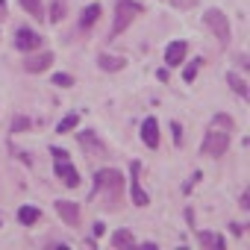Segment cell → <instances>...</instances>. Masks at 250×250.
I'll use <instances>...</instances> for the list:
<instances>
[{
  "label": "cell",
  "instance_id": "6da1fadb",
  "mask_svg": "<svg viewBox=\"0 0 250 250\" xmlns=\"http://www.w3.org/2000/svg\"><path fill=\"white\" fill-rule=\"evenodd\" d=\"M142 12V6L136 3V0H115V24H112V36L124 33L130 27V21Z\"/></svg>",
  "mask_w": 250,
  "mask_h": 250
},
{
  "label": "cell",
  "instance_id": "7a4b0ae2",
  "mask_svg": "<svg viewBox=\"0 0 250 250\" xmlns=\"http://www.w3.org/2000/svg\"><path fill=\"white\" fill-rule=\"evenodd\" d=\"M227 147H229V130H218V127H212V130L206 133L200 150H203V156H224Z\"/></svg>",
  "mask_w": 250,
  "mask_h": 250
},
{
  "label": "cell",
  "instance_id": "3957f363",
  "mask_svg": "<svg viewBox=\"0 0 250 250\" xmlns=\"http://www.w3.org/2000/svg\"><path fill=\"white\" fill-rule=\"evenodd\" d=\"M121 180H124V177H121L118 171H112V168L97 171V174H94V191H106L109 200H115L118 191H121Z\"/></svg>",
  "mask_w": 250,
  "mask_h": 250
},
{
  "label": "cell",
  "instance_id": "277c9868",
  "mask_svg": "<svg viewBox=\"0 0 250 250\" xmlns=\"http://www.w3.org/2000/svg\"><path fill=\"white\" fill-rule=\"evenodd\" d=\"M203 24L215 33V39H218L221 44L229 42V21H227V15H224L221 9H209V12L203 15Z\"/></svg>",
  "mask_w": 250,
  "mask_h": 250
},
{
  "label": "cell",
  "instance_id": "5b68a950",
  "mask_svg": "<svg viewBox=\"0 0 250 250\" xmlns=\"http://www.w3.org/2000/svg\"><path fill=\"white\" fill-rule=\"evenodd\" d=\"M15 47H18V50H24V53H33V50H39V47H42V36H39L36 30L21 27V30L15 33Z\"/></svg>",
  "mask_w": 250,
  "mask_h": 250
},
{
  "label": "cell",
  "instance_id": "8992f818",
  "mask_svg": "<svg viewBox=\"0 0 250 250\" xmlns=\"http://www.w3.org/2000/svg\"><path fill=\"white\" fill-rule=\"evenodd\" d=\"M53 171H56V177H59L68 188H74V186L80 183V174H77V168H74L68 159H56V168H53Z\"/></svg>",
  "mask_w": 250,
  "mask_h": 250
},
{
  "label": "cell",
  "instance_id": "52a82bcc",
  "mask_svg": "<svg viewBox=\"0 0 250 250\" xmlns=\"http://www.w3.org/2000/svg\"><path fill=\"white\" fill-rule=\"evenodd\" d=\"M139 171H142V165L133 162V165H130V174H133L130 191H133V203H136V206H147V194H145V188H142V183H139Z\"/></svg>",
  "mask_w": 250,
  "mask_h": 250
},
{
  "label": "cell",
  "instance_id": "ba28073f",
  "mask_svg": "<svg viewBox=\"0 0 250 250\" xmlns=\"http://www.w3.org/2000/svg\"><path fill=\"white\" fill-rule=\"evenodd\" d=\"M142 139L147 147H159V121L156 118H145L142 124Z\"/></svg>",
  "mask_w": 250,
  "mask_h": 250
},
{
  "label": "cell",
  "instance_id": "9c48e42d",
  "mask_svg": "<svg viewBox=\"0 0 250 250\" xmlns=\"http://www.w3.org/2000/svg\"><path fill=\"white\" fill-rule=\"evenodd\" d=\"M56 212L62 215L65 224H71V227L80 224V206H77V203H71V200H56Z\"/></svg>",
  "mask_w": 250,
  "mask_h": 250
},
{
  "label": "cell",
  "instance_id": "30bf717a",
  "mask_svg": "<svg viewBox=\"0 0 250 250\" xmlns=\"http://www.w3.org/2000/svg\"><path fill=\"white\" fill-rule=\"evenodd\" d=\"M186 53H188L186 42H171L168 50H165V62L168 65H180V62H186Z\"/></svg>",
  "mask_w": 250,
  "mask_h": 250
},
{
  "label": "cell",
  "instance_id": "8fae6325",
  "mask_svg": "<svg viewBox=\"0 0 250 250\" xmlns=\"http://www.w3.org/2000/svg\"><path fill=\"white\" fill-rule=\"evenodd\" d=\"M50 62H53V56H50V53H39V56H27L24 68H27L30 74H42V71H47V68H50Z\"/></svg>",
  "mask_w": 250,
  "mask_h": 250
},
{
  "label": "cell",
  "instance_id": "7c38bea8",
  "mask_svg": "<svg viewBox=\"0 0 250 250\" xmlns=\"http://www.w3.org/2000/svg\"><path fill=\"white\" fill-rule=\"evenodd\" d=\"M77 139H80V145L88 150V153H106V147L94 139V133L91 130H83V133H77Z\"/></svg>",
  "mask_w": 250,
  "mask_h": 250
},
{
  "label": "cell",
  "instance_id": "4fadbf2b",
  "mask_svg": "<svg viewBox=\"0 0 250 250\" xmlns=\"http://www.w3.org/2000/svg\"><path fill=\"white\" fill-rule=\"evenodd\" d=\"M197 241H200V247H209V250H224V238H221L218 232L200 229V232H197Z\"/></svg>",
  "mask_w": 250,
  "mask_h": 250
},
{
  "label": "cell",
  "instance_id": "5bb4252c",
  "mask_svg": "<svg viewBox=\"0 0 250 250\" xmlns=\"http://www.w3.org/2000/svg\"><path fill=\"white\" fill-rule=\"evenodd\" d=\"M97 65H100L103 71H121L124 65H127V59H124V56H109V53H103V56L97 59Z\"/></svg>",
  "mask_w": 250,
  "mask_h": 250
},
{
  "label": "cell",
  "instance_id": "9a60e30c",
  "mask_svg": "<svg viewBox=\"0 0 250 250\" xmlns=\"http://www.w3.org/2000/svg\"><path fill=\"white\" fill-rule=\"evenodd\" d=\"M112 247H136V238H133V232H127V229H118V232L112 235Z\"/></svg>",
  "mask_w": 250,
  "mask_h": 250
},
{
  "label": "cell",
  "instance_id": "2e32d148",
  "mask_svg": "<svg viewBox=\"0 0 250 250\" xmlns=\"http://www.w3.org/2000/svg\"><path fill=\"white\" fill-rule=\"evenodd\" d=\"M39 218H42V212H39L36 206H21V209H18V221H21V224H36Z\"/></svg>",
  "mask_w": 250,
  "mask_h": 250
},
{
  "label": "cell",
  "instance_id": "e0dca14e",
  "mask_svg": "<svg viewBox=\"0 0 250 250\" xmlns=\"http://www.w3.org/2000/svg\"><path fill=\"white\" fill-rule=\"evenodd\" d=\"M227 80H229V85H232V91H235V94H241V97L247 100V80H244V77H238L235 71H232V74H229Z\"/></svg>",
  "mask_w": 250,
  "mask_h": 250
},
{
  "label": "cell",
  "instance_id": "ac0fdd59",
  "mask_svg": "<svg viewBox=\"0 0 250 250\" xmlns=\"http://www.w3.org/2000/svg\"><path fill=\"white\" fill-rule=\"evenodd\" d=\"M77 124H80V115H77V112H71V115H65V118L59 121V127H56V133H71V130L77 127Z\"/></svg>",
  "mask_w": 250,
  "mask_h": 250
},
{
  "label": "cell",
  "instance_id": "d6986e66",
  "mask_svg": "<svg viewBox=\"0 0 250 250\" xmlns=\"http://www.w3.org/2000/svg\"><path fill=\"white\" fill-rule=\"evenodd\" d=\"M97 18H100V6H88V9L83 12V18H80V27H83V30H88Z\"/></svg>",
  "mask_w": 250,
  "mask_h": 250
},
{
  "label": "cell",
  "instance_id": "ffe728a7",
  "mask_svg": "<svg viewBox=\"0 0 250 250\" xmlns=\"http://www.w3.org/2000/svg\"><path fill=\"white\" fill-rule=\"evenodd\" d=\"M21 6H24L33 18H44V6H42V0H21Z\"/></svg>",
  "mask_w": 250,
  "mask_h": 250
},
{
  "label": "cell",
  "instance_id": "44dd1931",
  "mask_svg": "<svg viewBox=\"0 0 250 250\" xmlns=\"http://www.w3.org/2000/svg\"><path fill=\"white\" fill-rule=\"evenodd\" d=\"M24 130H30V118L18 115V118H15V124H12V133H24Z\"/></svg>",
  "mask_w": 250,
  "mask_h": 250
},
{
  "label": "cell",
  "instance_id": "7402d4cb",
  "mask_svg": "<svg viewBox=\"0 0 250 250\" xmlns=\"http://www.w3.org/2000/svg\"><path fill=\"white\" fill-rule=\"evenodd\" d=\"M53 85L68 88V85H74V77H68V74H53Z\"/></svg>",
  "mask_w": 250,
  "mask_h": 250
},
{
  "label": "cell",
  "instance_id": "603a6c76",
  "mask_svg": "<svg viewBox=\"0 0 250 250\" xmlns=\"http://www.w3.org/2000/svg\"><path fill=\"white\" fill-rule=\"evenodd\" d=\"M183 77H186V83H191V80H194V77H197V62H194V65H188V68H186V74H183Z\"/></svg>",
  "mask_w": 250,
  "mask_h": 250
},
{
  "label": "cell",
  "instance_id": "cb8c5ba5",
  "mask_svg": "<svg viewBox=\"0 0 250 250\" xmlns=\"http://www.w3.org/2000/svg\"><path fill=\"white\" fill-rule=\"evenodd\" d=\"M62 18V3H53V9H50V21H59Z\"/></svg>",
  "mask_w": 250,
  "mask_h": 250
},
{
  "label": "cell",
  "instance_id": "d4e9b609",
  "mask_svg": "<svg viewBox=\"0 0 250 250\" xmlns=\"http://www.w3.org/2000/svg\"><path fill=\"white\" fill-rule=\"evenodd\" d=\"M171 130H174V142L183 145V130H180V124H171Z\"/></svg>",
  "mask_w": 250,
  "mask_h": 250
},
{
  "label": "cell",
  "instance_id": "484cf974",
  "mask_svg": "<svg viewBox=\"0 0 250 250\" xmlns=\"http://www.w3.org/2000/svg\"><path fill=\"white\" fill-rule=\"evenodd\" d=\"M91 232H94V235H97V238H100V235H103V232H106V224H100V221H97V224H94V227H91Z\"/></svg>",
  "mask_w": 250,
  "mask_h": 250
},
{
  "label": "cell",
  "instance_id": "4316f807",
  "mask_svg": "<svg viewBox=\"0 0 250 250\" xmlns=\"http://www.w3.org/2000/svg\"><path fill=\"white\" fill-rule=\"evenodd\" d=\"M218 124H221V127H227V130H232V121L227 115H218Z\"/></svg>",
  "mask_w": 250,
  "mask_h": 250
},
{
  "label": "cell",
  "instance_id": "83f0119b",
  "mask_svg": "<svg viewBox=\"0 0 250 250\" xmlns=\"http://www.w3.org/2000/svg\"><path fill=\"white\" fill-rule=\"evenodd\" d=\"M50 153H53V156H56V159H68V153H65V150H62V147H53V150H50Z\"/></svg>",
  "mask_w": 250,
  "mask_h": 250
},
{
  "label": "cell",
  "instance_id": "f1b7e54d",
  "mask_svg": "<svg viewBox=\"0 0 250 250\" xmlns=\"http://www.w3.org/2000/svg\"><path fill=\"white\" fill-rule=\"evenodd\" d=\"M229 229H232L235 235H244V224H229Z\"/></svg>",
  "mask_w": 250,
  "mask_h": 250
},
{
  "label": "cell",
  "instance_id": "f546056e",
  "mask_svg": "<svg viewBox=\"0 0 250 250\" xmlns=\"http://www.w3.org/2000/svg\"><path fill=\"white\" fill-rule=\"evenodd\" d=\"M241 209H250V194H247V191L241 194Z\"/></svg>",
  "mask_w": 250,
  "mask_h": 250
},
{
  "label": "cell",
  "instance_id": "4dcf8cb0",
  "mask_svg": "<svg viewBox=\"0 0 250 250\" xmlns=\"http://www.w3.org/2000/svg\"><path fill=\"white\" fill-rule=\"evenodd\" d=\"M174 3H177V6H191L194 0H174Z\"/></svg>",
  "mask_w": 250,
  "mask_h": 250
},
{
  "label": "cell",
  "instance_id": "1f68e13d",
  "mask_svg": "<svg viewBox=\"0 0 250 250\" xmlns=\"http://www.w3.org/2000/svg\"><path fill=\"white\" fill-rule=\"evenodd\" d=\"M6 12V0H0V15H3Z\"/></svg>",
  "mask_w": 250,
  "mask_h": 250
},
{
  "label": "cell",
  "instance_id": "d6a6232c",
  "mask_svg": "<svg viewBox=\"0 0 250 250\" xmlns=\"http://www.w3.org/2000/svg\"><path fill=\"white\" fill-rule=\"evenodd\" d=\"M0 224H3V215H0Z\"/></svg>",
  "mask_w": 250,
  "mask_h": 250
}]
</instances>
